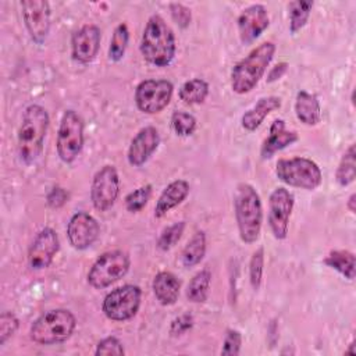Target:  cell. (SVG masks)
Segmentation results:
<instances>
[{"label":"cell","mask_w":356,"mask_h":356,"mask_svg":"<svg viewBox=\"0 0 356 356\" xmlns=\"http://www.w3.org/2000/svg\"><path fill=\"white\" fill-rule=\"evenodd\" d=\"M49 124L50 117L43 106L33 103L25 107L17 135L18 156L22 163L32 164L39 159Z\"/></svg>","instance_id":"1"},{"label":"cell","mask_w":356,"mask_h":356,"mask_svg":"<svg viewBox=\"0 0 356 356\" xmlns=\"http://www.w3.org/2000/svg\"><path fill=\"white\" fill-rule=\"evenodd\" d=\"M139 50L142 57L154 67H167L175 57L177 42L172 29L159 15L153 14L142 32Z\"/></svg>","instance_id":"2"},{"label":"cell","mask_w":356,"mask_h":356,"mask_svg":"<svg viewBox=\"0 0 356 356\" xmlns=\"http://www.w3.org/2000/svg\"><path fill=\"white\" fill-rule=\"evenodd\" d=\"M234 213L241 241L248 245L257 242L263 225V206L253 185L238 184L234 193Z\"/></svg>","instance_id":"3"},{"label":"cell","mask_w":356,"mask_h":356,"mask_svg":"<svg viewBox=\"0 0 356 356\" xmlns=\"http://www.w3.org/2000/svg\"><path fill=\"white\" fill-rule=\"evenodd\" d=\"M275 54L273 42H263L256 46L246 57L239 60L231 70V89L238 95L252 92L264 76Z\"/></svg>","instance_id":"4"},{"label":"cell","mask_w":356,"mask_h":356,"mask_svg":"<svg viewBox=\"0 0 356 356\" xmlns=\"http://www.w3.org/2000/svg\"><path fill=\"white\" fill-rule=\"evenodd\" d=\"M76 318L68 309H51L40 314L29 328V337L39 345H57L71 338Z\"/></svg>","instance_id":"5"},{"label":"cell","mask_w":356,"mask_h":356,"mask_svg":"<svg viewBox=\"0 0 356 356\" xmlns=\"http://www.w3.org/2000/svg\"><path fill=\"white\" fill-rule=\"evenodd\" d=\"M275 175L285 185L305 191H314L323 182V172L318 164L302 156L280 159L275 164Z\"/></svg>","instance_id":"6"},{"label":"cell","mask_w":356,"mask_h":356,"mask_svg":"<svg viewBox=\"0 0 356 356\" xmlns=\"http://www.w3.org/2000/svg\"><path fill=\"white\" fill-rule=\"evenodd\" d=\"M131 266L129 254L115 249L102 253L88 271V284L95 289H104L120 281Z\"/></svg>","instance_id":"7"},{"label":"cell","mask_w":356,"mask_h":356,"mask_svg":"<svg viewBox=\"0 0 356 356\" xmlns=\"http://www.w3.org/2000/svg\"><path fill=\"white\" fill-rule=\"evenodd\" d=\"M83 120L72 108L64 111L56 139V150L60 160L65 164H71L81 154L85 136H83Z\"/></svg>","instance_id":"8"},{"label":"cell","mask_w":356,"mask_h":356,"mask_svg":"<svg viewBox=\"0 0 356 356\" xmlns=\"http://www.w3.org/2000/svg\"><path fill=\"white\" fill-rule=\"evenodd\" d=\"M142 289L134 284H125L110 291L102 303L104 316L111 321L124 323L136 316L140 307Z\"/></svg>","instance_id":"9"},{"label":"cell","mask_w":356,"mask_h":356,"mask_svg":"<svg viewBox=\"0 0 356 356\" xmlns=\"http://www.w3.org/2000/svg\"><path fill=\"white\" fill-rule=\"evenodd\" d=\"M174 86L167 79H145L135 89V104L145 114H157L171 102Z\"/></svg>","instance_id":"10"},{"label":"cell","mask_w":356,"mask_h":356,"mask_svg":"<svg viewBox=\"0 0 356 356\" xmlns=\"http://www.w3.org/2000/svg\"><path fill=\"white\" fill-rule=\"evenodd\" d=\"M120 195V175L114 165L106 164L93 175L90 200L97 211L110 210Z\"/></svg>","instance_id":"11"},{"label":"cell","mask_w":356,"mask_h":356,"mask_svg":"<svg viewBox=\"0 0 356 356\" xmlns=\"http://www.w3.org/2000/svg\"><path fill=\"white\" fill-rule=\"evenodd\" d=\"M295 197L293 195L280 186L275 188L268 197V227L273 234V236L278 241H282L288 236V228H289V218L293 210Z\"/></svg>","instance_id":"12"},{"label":"cell","mask_w":356,"mask_h":356,"mask_svg":"<svg viewBox=\"0 0 356 356\" xmlns=\"http://www.w3.org/2000/svg\"><path fill=\"white\" fill-rule=\"evenodd\" d=\"M21 14L29 38L36 44H43L50 32V4L46 0H22Z\"/></svg>","instance_id":"13"},{"label":"cell","mask_w":356,"mask_h":356,"mask_svg":"<svg viewBox=\"0 0 356 356\" xmlns=\"http://www.w3.org/2000/svg\"><path fill=\"white\" fill-rule=\"evenodd\" d=\"M60 250V238L51 227L42 228L28 249V263L32 270L47 268Z\"/></svg>","instance_id":"14"},{"label":"cell","mask_w":356,"mask_h":356,"mask_svg":"<svg viewBox=\"0 0 356 356\" xmlns=\"http://www.w3.org/2000/svg\"><path fill=\"white\" fill-rule=\"evenodd\" d=\"M100 225L97 220L86 211H76L67 224V238L76 250L90 248L99 238Z\"/></svg>","instance_id":"15"},{"label":"cell","mask_w":356,"mask_h":356,"mask_svg":"<svg viewBox=\"0 0 356 356\" xmlns=\"http://www.w3.org/2000/svg\"><path fill=\"white\" fill-rule=\"evenodd\" d=\"M102 31L95 24H85L71 36V57L78 64L92 63L100 49Z\"/></svg>","instance_id":"16"},{"label":"cell","mask_w":356,"mask_h":356,"mask_svg":"<svg viewBox=\"0 0 356 356\" xmlns=\"http://www.w3.org/2000/svg\"><path fill=\"white\" fill-rule=\"evenodd\" d=\"M239 39L243 44L253 43L270 25L267 8L263 4H252L241 11L236 19Z\"/></svg>","instance_id":"17"},{"label":"cell","mask_w":356,"mask_h":356,"mask_svg":"<svg viewBox=\"0 0 356 356\" xmlns=\"http://www.w3.org/2000/svg\"><path fill=\"white\" fill-rule=\"evenodd\" d=\"M160 145V134L156 127L147 125L138 131V134L132 138L127 159L132 167L143 165L157 150Z\"/></svg>","instance_id":"18"},{"label":"cell","mask_w":356,"mask_h":356,"mask_svg":"<svg viewBox=\"0 0 356 356\" xmlns=\"http://www.w3.org/2000/svg\"><path fill=\"white\" fill-rule=\"evenodd\" d=\"M299 139L298 134L295 131L286 129L285 121L281 118H277L271 122L270 129H268V136L264 139L261 149H260V156L261 159H271L277 152L291 146Z\"/></svg>","instance_id":"19"},{"label":"cell","mask_w":356,"mask_h":356,"mask_svg":"<svg viewBox=\"0 0 356 356\" xmlns=\"http://www.w3.org/2000/svg\"><path fill=\"white\" fill-rule=\"evenodd\" d=\"M191 186L185 179H174L171 181L160 193L156 206H154V217L161 218L174 207L179 206L189 195Z\"/></svg>","instance_id":"20"},{"label":"cell","mask_w":356,"mask_h":356,"mask_svg":"<svg viewBox=\"0 0 356 356\" xmlns=\"http://www.w3.org/2000/svg\"><path fill=\"white\" fill-rule=\"evenodd\" d=\"M281 103H282L281 97H278V96L260 97L253 107H250L248 111L243 113V115L241 118L242 128L249 132L256 131L270 113H273L281 107Z\"/></svg>","instance_id":"21"},{"label":"cell","mask_w":356,"mask_h":356,"mask_svg":"<svg viewBox=\"0 0 356 356\" xmlns=\"http://www.w3.org/2000/svg\"><path fill=\"white\" fill-rule=\"evenodd\" d=\"M152 289L160 305L171 306L178 300L181 282L171 271H159L152 281Z\"/></svg>","instance_id":"22"},{"label":"cell","mask_w":356,"mask_h":356,"mask_svg":"<svg viewBox=\"0 0 356 356\" xmlns=\"http://www.w3.org/2000/svg\"><path fill=\"white\" fill-rule=\"evenodd\" d=\"M296 118L309 127H314L321 121V106L316 95L299 90L295 99Z\"/></svg>","instance_id":"23"},{"label":"cell","mask_w":356,"mask_h":356,"mask_svg":"<svg viewBox=\"0 0 356 356\" xmlns=\"http://www.w3.org/2000/svg\"><path fill=\"white\" fill-rule=\"evenodd\" d=\"M206 249H207L206 232L196 231L192 235V238L188 241L185 248L182 249L181 263L184 264V267L191 268V267L197 266L203 260V257L206 254Z\"/></svg>","instance_id":"24"},{"label":"cell","mask_w":356,"mask_h":356,"mask_svg":"<svg viewBox=\"0 0 356 356\" xmlns=\"http://www.w3.org/2000/svg\"><path fill=\"white\" fill-rule=\"evenodd\" d=\"M324 264L338 271L342 277H345L349 281L355 278V254L349 250H331L325 256Z\"/></svg>","instance_id":"25"},{"label":"cell","mask_w":356,"mask_h":356,"mask_svg":"<svg viewBox=\"0 0 356 356\" xmlns=\"http://www.w3.org/2000/svg\"><path fill=\"white\" fill-rule=\"evenodd\" d=\"M209 83L204 79L193 78L181 85L178 96L186 104H200L209 96Z\"/></svg>","instance_id":"26"},{"label":"cell","mask_w":356,"mask_h":356,"mask_svg":"<svg viewBox=\"0 0 356 356\" xmlns=\"http://www.w3.org/2000/svg\"><path fill=\"white\" fill-rule=\"evenodd\" d=\"M210 284H211L210 270L203 268L197 271L188 284V288H186L188 299L193 303H203L209 296Z\"/></svg>","instance_id":"27"},{"label":"cell","mask_w":356,"mask_h":356,"mask_svg":"<svg viewBox=\"0 0 356 356\" xmlns=\"http://www.w3.org/2000/svg\"><path fill=\"white\" fill-rule=\"evenodd\" d=\"M356 178V150L355 143L349 145V147L342 154L337 171H335V179L339 186H348L350 185Z\"/></svg>","instance_id":"28"},{"label":"cell","mask_w":356,"mask_h":356,"mask_svg":"<svg viewBox=\"0 0 356 356\" xmlns=\"http://www.w3.org/2000/svg\"><path fill=\"white\" fill-rule=\"evenodd\" d=\"M313 8V1L309 0H293L288 4L289 10V32L298 33L306 24Z\"/></svg>","instance_id":"29"},{"label":"cell","mask_w":356,"mask_h":356,"mask_svg":"<svg viewBox=\"0 0 356 356\" xmlns=\"http://www.w3.org/2000/svg\"><path fill=\"white\" fill-rule=\"evenodd\" d=\"M129 42V29L125 22L118 24L111 35L110 46H108V60L118 63L125 56L127 47Z\"/></svg>","instance_id":"30"},{"label":"cell","mask_w":356,"mask_h":356,"mask_svg":"<svg viewBox=\"0 0 356 356\" xmlns=\"http://www.w3.org/2000/svg\"><path fill=\"white\" fill-rule=\"evenodd\" d=\"M197 127L196 118L186 111L178 110L171 114V128L177 136H191Z\"/></svg>","instance_id":"31"},{"label":"cell","mask_w":356,"mask_h":356,"mask_svg":"<svg viewBox=\"0 0 356 356\" xmlns=\"http://www.w3.org/2000/svg\"><path fill=\"white\" fill-rule=\"evenodd\" d=\"M185 229V221H177L168 227H165L156 242L157 249H160L161 252H167L171 248H174L177 245V242H179L182 234Z\"/></svg>","instance_id":"32"},{"label":"cell","mask_w":356,"mask_h":356,"mask_svg":"<svg viewBox=\"0 0 356 356\" xmlns=\"http://www.w3.org/2000/svg\"><path fill=\"white\" fill-rule=\"evenodd\" d=\"M152 192H153L152 184H146V185H142V186L134 189L132 192H129L125 196V200H124L125 202V209L129 213L140 211L147 204V202L152 196Z\"/></svg>","instance_id":"33"},{"label":"cell","mask_w":356,"mask_h":356,"mask_svg":"<svg viewBox=\"0 0 356 356\" xmlns=\"http://www.w3.org/2000/svg\"><path fill=\"white\" fill-rule=\"evenodd\" d=\"M264 271V248H257L250 257L249 261V282L253 291H259L263 281Z\"/></svg>","instance_id":"34"},{"label":"cell","mask_w":356,"mask_h":356,"mask_svg":"<svg viewBox=\"0 0 356 356\" xmlns=\"http://www.w3.org/2000/svg\"><path fill=\"white\" fill-rule=\"evenodd\" d=\"M19 320L13 312H3L0 314V346H3L18 330Z\"/></svg>","instance_id":"35"},{"label":"cell","mask_w":356,"mask_h":356,"mask_svg":"<svg viewBox=\"0 0 356 356\" xmlns=\"http://www.w3.org/2000/svg\"><path fill=\"white\" fill-rule=\"evenodd\" d=\"M95 355L96 356H108V355L121 356V355H125V349L122 346V342L117 337L110 335L99 341Z\"/></svg>","instance_id":"36"},{"label":"cell","mask_w":356,"mask_h":356,"mask_svg":"<svg viewBox=\"0 0 356 356\" xmlns=\"http://www.w3.org/2000/svg\"><path fill=\"white\" fill-rule=\"evenodd\" d=\"M241 345H242V334L238 330L229 328L227 330L222 348H221V355L222 356H238L241 352Z\"/></svg>","instance_id":"37"},{"label":"cell","mask_w":356,"mask_h":356,"mask_svg":"<svg viewBox=\"0 0 356 356\" xmlns=\"http://www.w3.org/2000/svg\"><path fill=\"white\" fill-rule=\"evenodd\" d=\"M168 8H170L171 18L179 28L185 29L189 26L191 21H192V13L186 6H184L181 3H171L168 6Z\"/></svg>","instance_id":"38"},{"label":"cell","mask_w":356,"mask_h":356,"mask_svg":"<svg viewBox=\"0 0 356 356\" xmlns=\"http://www.w3.org/2000/svg\"><path fill=\"white\" fill-rule=\"evenodd\" d=\"M195 324V320H193V316L189 314V313H184V314H179L178 317H175L171 324H170V334L171 335H182L185 332H188L189 330H192Z\"/></svg>","instance_id":"39"},{"label":"cell","mask_w":356,"mask_h":356,"mask_svg":"<svg viewBox=\"0 0 356 356\" xmlns=\"http://www.w3.org/2000/svg\"><path fill=\"white\" fill-rule=\"evenodd\" d=\"M68 197H70L68 192L63 186L56 185L46 195V203L51 209H60L68 202Z\"/></svg>","instance_id":"40"},{"label":"cell","mask_w":356,"mask_h":356,"mask_svg":"<svg viewBox=\"0 0 356 356\" xmlns=\"http://www.w3.org/2000/svg\"><path fill=\"white\" fill-rule=\"evenodd\" d=\"M286 70H288V63L281 61V63L275 64L274 67H271L270 72L267 74V82H268V83H273V82L281 79V78L285 75Z\"/></svg>","instance_id":"41"},{"label":"cell","mask_w":356,"mask_h":356,"mask_svg":"<svg viewBox=\"0 0 356 356\" xmlns=\"http://www.w3.org/2000/svg\"><path fill=\"white\" fill-rule=\"evenodd\" d=\"M346 209H348L352 214L356 213V193H352V195L348 197V200H346Z\"/></svg>","instance_id":"42"},{"label":"cell","mask_w":356,"mask_h":356,"mask_svg":"<svg viewBox=\"0 0 356 356\" xmlns=\"http://www.w3.org/2000/svg\"><path fill=\"white\" fill-rule=\"evenodd\" d=\"M355 346H356V345H355V341H352V342L349 343V348L345 350V353H346V355H356Z\"/></svg>","instance_id":"43"}]
</instances>
